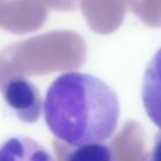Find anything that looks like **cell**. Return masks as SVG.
<instances>
[{
    "label": "cell",
    "mask_w": 161,
    "mask_h": 161,
    "mask_svg": "<svg viewBox=\"0 0 161 161\" xmlns=\"http://www.w3.org/2000/svg\"><path fill=\"white\" fill-rule=\"evenodd\" d=\"M44 121L55 138L78 146L104 142L117 130L119 102L102 79L80 72L58 75L43 101Z\"/></svg>",
    "instance_id": "obj_1"
},
{
    "label": "cell",
    "mask_w": 161,
    "mask_h": 161,
    "mask_svg": "<svg viewBox=\"0 0 161 161\" xmlns=\"http://www.w3.org/2000/svg\"><path fill=\"white\" fill-rule=\"evenodd\" d=\"M0 92L6 106L21 122L34 123L39 119L43 109L42 96L25 75H10L3 82Z\"/></svg>",
    "instance_id": "obj_2"
},
{
    "label": "cell",
    "mask_w": 161,
    "mask_h": 161,
    "mask_svg": "<svg viewBox=\"0 0 161 161\" xmlns=\"http://www.w3.org/2000/svg\"><path fill=\"white\" fill-rule=\"evenodd\" d=\"M141 96L148 118L161 131V48L152 55L146 67Z\"/></svg>",
    "instance_id": "obj_3"
},
{
    "label": "cell",
    "mask_w": 161,
    "mask_h": 161,
    "mask_svg": "<svg viewBox=\"0 0 161 161\" xmlns=\"http://www.w3.org/2000/svg\"><path fill=\"white\" fill-rule=\"evenodd\" d=\"M0 161H53V157L33 138L13 136L0 143Z\"/></svg>",
    "instance_id": "obj_4"
},
{
    "label": "cell",
    "mask_w": 161,
    "mask_h": 161,
    "mask_svg": "<svg viewBox=\"0 0 161 161\" xmlns=\"http://www.w3.org/2000/svg\"><path fill=\"white\" fill-rule=\"evenodd\" d=\"M65 161H114L113 151L104 142H89L74 146L65 157Z\"/></svg>",
    "instance_id": "obj_5"
},
{
    "label": "cell",
    "mask_w": 161,
    "mask_h": 161,
    "mask_svg": "<svg viewBox=\"0 0 161 161\" xmlns=\"http://www.w3.org/2000/svg\"><path fill=\"white\" fill-rule=\"evenodd\" d=\"M141 161H161V131L155 135L151 150L142 157Z\"/></svg>",
    "instance_id": "obj_6"
}]
</instances>
